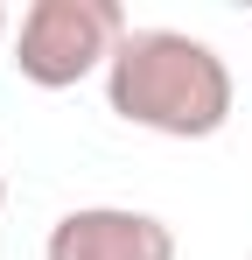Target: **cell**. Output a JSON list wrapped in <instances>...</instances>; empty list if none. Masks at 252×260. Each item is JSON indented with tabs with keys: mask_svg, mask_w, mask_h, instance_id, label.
I'll return each mask as SVG.
<instances>
[{
	"mask_svg": "<svg viewBox=\"0 0 252 260\" xmlns=\"http://www.w3.org/2000/svg\"><path fill=\"white\" fill-rule=\"evenodd\" d=\"M42 260H175V232L133 204H77L49 225Z\"/></svg>",
	"mask_w": 252,
	"mask_h": 260,
	"instance_id": "obj_3",
	"label": "cell"
},
{
	"mask_svg": "<svg viewBox=\"0 0 252 260\" xmlns=\"http://www.w3.org/2000/svg\"><path fill=\"white\" fill-rule=\"evenodd\" d=\"M119 0H28L14 28V71L35 91H70L84 78H105L126 43Z\"/></svg>",
	"mask_w": 252,
	"mask_h": 260,
	"instance_id": "obj_2",
	"label": "cell"
},
{
	"mask_svg": "<svg viewBox=\"0 0 252 260\" xmlns=\"http://www.w3.org/2000/svg\"><path fill=\"white\" fill-rule=\"evenodd\" d=\"M0 43H7V7H0Z\"/></svg>",
	"mask_w": 252,
	"mask_h": 260,
	"instance_id": "obj_4",
	"label": "cell"
},
{
	"mask_svg": "<svg viewBox=\"0 0 252 260\" xmlns=\"http://www.w3.org/2000/svg\"><path fill=\"white\" fill-rule=\"evenodd\" d=\"M0 211H7V176H0Z\"/></svg>",
	"mask_w": 252,
	"mask_h": 260,
	"instance_id": "obj_5",
	"label": "cell"
},
{
	"mask_svg": "<svg viewBox=\"0 0 252 260\" xmlns=\"http://www.w3.org/2000/svg\"><path fill=\"white\" fill-rule=\"evenodd\" d=\"M231 63L182 28H126L119 56L105 71V106L126 127L161 141H210L231 120Z\"/></svg>",
	"mask_w": 252,
	"mask_h": 260,
	"instance_id": "obj_1",
	"label": "cell"
}]
</instances>
